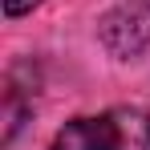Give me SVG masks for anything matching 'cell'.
<instances>
[{
  "label": "cell",
  "instance_id": "3",
  "mask_svg": "<svg viewBox=\"0 0 150 150\" xmlns=\"http://www.w3.org/2000/svg\"><path fill=\"white\" fill-rule=\"evenodd\" d=\"M37 4H41V0H4V16H12V21H16V16L33 12Z\"/></svg>",
  "mask_w": 150,
  "mask_h": 150
},
{
  "label": "cell",
  "instance_id": "1",
  "mask_svg": "<svg viewBox=\"0 0 150 150\" xmlns=\"http://www.w3.org/2000/svg\"><path fill=\"white\" fill-rule=\"evenodd\" d=\"M53 150H150V110L114 105L73 118L53 138Z\"/></svg>",
  "mask_w": 150,
  "mask_h": 150
},
{
  "label": "cell",
  "instance_id": "2",
  "mask_svg": "<svg viewBox=\"0 0 150 150\" xmlns=\"http://www.w3.org/2000/svg\"><path fill=\"white\" fill-rule=\"evenodd\" d=\"M98 37L110 57L130 61L150 49V0H122L114 4L98 25Z\"/></svg>",
  "mask_w": 150,
  "mask_h": 150
}]
</instances>
